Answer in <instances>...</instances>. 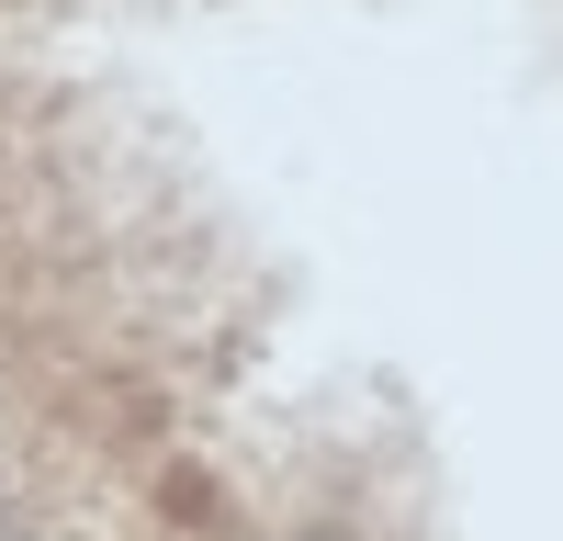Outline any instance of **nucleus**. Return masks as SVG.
Instances as JSON below:
<instances>
[]
</instances>
